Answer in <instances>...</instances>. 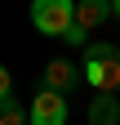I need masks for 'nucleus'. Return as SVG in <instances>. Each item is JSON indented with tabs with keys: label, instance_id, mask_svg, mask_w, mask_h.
<instances>
[{
	"label": "nucleus",
	"instance_id": "obj_1",
	"mask_svg": "<svg viewBox=\"0 0 120 125\" xmlns=\"http://www.w3.org/2000/svg\"><path fill=\"white\" fill-rule=\"evenodd\" d=\"M85 81L94 85V94H116L120 89V49L107 40L85 49Z\"/></svg>",
	"mask_w": 120,
	"mask_h": 125
},
{
	"label": "nucleus",
	"instance_id": "obj_2",
	"mask_svg": "<svg viewBox=\"0 0 120 125\" xmlns=\"http://www.w3.org/2000/svg\"><path fill=\"white\" fill-rule=\"evenodd\" d=\"M31 27L40 36H62L76 27V0H36L31 5Z\"/></svg>",
	"mask_w": 120,
	"mask_h": 125
},
{
	"label": "nucleus",
	"instance_id": "obj_3",
	"mask_svg": "<svg viewBox=\"0 0 120 125\" xmlns=\"http://www.w3.org/2000/svg\"><path fill=\"white\" fill-rule=\"evenodd\" d=\"M31 125H67V98L53 89H40L31 98Z\"/></svg>",
	"mask_w": 120,
	"mask_h": 125
},
{
	"label": "nucleus",
	"instance_id": "obj_4",
	"mask_svg": "<svg viewBox=\"0 0 120 125\" xmlns=\"http://www.w3.org/2000/svg\"><path fill=\"white\" fill-rule=\"evenodd\" d=\"M76 81H80V72L71 67L67 58H53L49 67H44V85H40V89H53V94H67V89L76 85Z\"/></svg>",
	"mask_w": 120,
	"mask_h": 125
},
{
	"label": "nucleus",
	"instance_id": "obj_5",
	"mask_svg": "<svg viewBox=\"0 0 120 125\" xmlns=\"http://www.w3.org/2000/svg\"><path fill=\"white\" fill-rule=\"evenodd\" d=\"M107 13H116V5H107V0H85V5H76V27L94 31V27L107 22Z\"/></svg>",
	"mask_w": 120,
	"mask_h": 125
},
{
	"label": "nucleus",
	"instance_id": "obj_6",
	"mask_svg": "<svg viewBox=\"0 0 120 125\" xmlns=\"http://www.w3.org/2000/svg\"><path fill=\"white\" fill-rule=\"evenodd\" d=\"M89 125H120L116 94H94V103H89Z\"/></svg>",
	"mask_w": 120,
	"mask_h": 125
},
{
	"label": "nucleus",
	"instance_id": "obj_7",
	"mask_svg": "<svg viewBox=\"0 0 120 125\" xmlns=\"http://www.w3.org/2000/svg\"><path fill=\"white\" fill-rule=\"evenodd\" d=\"M0 125H31V107H22L18 98H0Z\"/></svg>",
	"mask_w": 120,
	"mask_h": 125
},
{
	"label": "nucleus",
	"instance_id": "obj_8",
	"mask_svg": "<svg viewBox=\"0 0 120 125\" xmlns=\"http://www.w3.org/2000/svg\"><path fill=\"white\" fill-rule=\"evenodd\" d=\"M116 18H120V0H116Z\"/></svg>",
	"mask_w": 120,
	"mask_h": 125
}]
</instances>
